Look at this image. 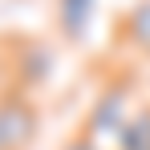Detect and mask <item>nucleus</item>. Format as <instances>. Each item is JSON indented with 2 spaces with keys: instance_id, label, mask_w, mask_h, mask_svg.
Instances as JSON below:
<instances>
[{
  "instance_id": "nucleus-3",
  "label": "nucleus",
  "mask_w": 150,
  "mask_h": 150,
  "mask_svg": "<svg viewBox=\"0 0 150 150\" xmlns=\"http://www.w3.org/2000/svg\"><path fill=\"white\" fill-rule=\"evenodd\" d=\"M53 45L45 41H37V37H16L12 45H4V65H8V73H12V89H37V85H45V77L53 73Z\"/></svg>"
},
{
  "instance_id": "nucleus-4",
  "label": "nucleus",
  "mask_w": 150,
  "mask_h": 150,
  "mask_svg": "<svg viewBox=\"0 0 150 150\" xmlns=\"http://www.w3.org/2000/svg\"><path fill=\"white\" fill-rule=\"evenodd\" d=\"M118 41H122L130 53L146 57L150 61V0H134L118 21Z\"/></svg>"
},
{
  "instance_id": "nucleus-8",
  "label": "nucleus",
  "mask_w": 150,
  "mask_h": 150,
  "mask_svg": "<svg viewBox=\"0 0 150 150\" xmlns=\"http://www.w3.org/2000/svg\"><path fill=\"white\" fill-rule=\"evenodd\" d=\"M0 69H4V49H0Z\"/></svg>"
},
{
  "instance_id": "nucleus-5",
  "label": "nucleus",
  "mask_w": 150,
  "mask_h": 150,
  "mask_svg": "<svg viewBox=\"0 0 150 150\" xmlns=\"http://www.w3.org/2000/svg\"><path fill=\"white\" fill-rule=\"evenodd\" d=\"M53 12H57V28L65 41H85L89 28H93V12H98V0H53Z\"/></svg>"
},
{
  "instance_id": "nucleus-2",
  "label": "nucleus",
  "mask_w": 150,
  "mask_h": 150,
  "mask_svg": "<svg viewBox=\"0 0 150 150\" xmlns=\"http://www.w3.org/2000/svg\"><path fill=\"white\" fill-rule=\"evenodd\" d=\"M41 130V114L28 93L21 89H0V150H33Z\"/></svg>"
},
{
  "instance_id": "nucleus-1",
  "label": "nucleus",
  "mask_w": 150,
  "mask_h": 150,
  "mask_svg": "<svg viewBox=\"0 0 150 150\" xmlns=\"http://www.w3.org/2000/svg\"><path fill=\"white\" fill-rule=\"evenodd\" d=\"M134 77L130 73H114L110 81H101L98 98L89 101V110H85V122L77 134H85L93 146L101 142H118V134L126 130V122L134 118Z\"/></svg>"
},
{
  "instance_id": "nucleus-7",
  "label": "nucleus",
  "mask_w": 150,
  "mask_h": 150,
  "mask_svg": "<svg viewBox=\"0 0 150 150\" xmlns=\"http://www.w3.org/2000/svg\"><path fill=\"white\" fill-rule=\"evenodd\" d=\"M61 150H101V146H93V142H89L85 134H73L69 142H61Z\"/></svg>"
},
{
  "instance_id": "nucleus-6",
  "label": "nucleus",
  "mask_w": 150,
  "mask_h": 150,
  "mask_svg": "<svg viewBox=\"0 0 150 150\" xmlns=\"http://www.w3.org/2000/svg\"><path fill=\"white\" fill-rule=\"evenodd\" d=\"M114 150H150V101L134 110V118H130L126 130L118 134Z\"/></svg>"
}]
</instances>
